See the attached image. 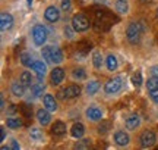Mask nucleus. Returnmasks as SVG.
Listing matches in <instances>:
<instances>
[{
	"instance_id": "nucleus-1",
	"label": "nucleus",
	"mask_w": 158,
	"mask_h": 150,
	"mask_svg": "<svg viewBox=\"0 0 158 150\" xmlns=\"http://www.w3.org/2000/svg\"><path fill=\"white\" fill-rule=\"evenodd\" d=\"M95 15V21H94V29L97 33H104L107 31L111 25H114L113 22H117V18L113 16V13L104 11V9H97L94 12Z\"/></svg>"
},
{
	"instance_id": "nucleus-2",
	"label": "nucleus",
	"mask_w": 158,
	"mask_h": 150,
	"mask_svg": "<svg viewBox=\"0 0 158 150\" xmlns=\"http://www.w3.org/2000/svg\"><path fill=\"white\" fill-rule=\"evenodd\" d=\"M142 33H143V29H142V25L138 22H130L127 25V28H126V38L129 41L130 44H139L141 43V38H142Z\"/></svg>"
},
{
	"instance_id": "nucleus-3",
	"label": "nucleus",
	"mask_w": 158,
	"mask_h": 150,
	"mask_svg": "<svg viewBox=\"0 0 158 150\" xmlns=\"http://www.w3.org/2000/svg\"><path fill=\"white\" fill-rule=\"evenodd\" d=\"M72 27H73L78 33H82V31H86V29L91 27V21L88 19L86 15L84 13H78L72 18Z\"/></svg>"
},
{
	"instance_id": "nucleus-4",
	"label": "nucleus",
	"mask_w": 158,
	"mask_h": 150,
	"mask_svg": "<svg viewBox=\"0 0 158 150\" xmlns=\"http://www.w3.org/2000/svg\"><path fill=\"white\" fill-rule=\"evenodd\" d=\"M32 40H34L35 46H43L45 41H47V29H45L44 25L41 24H37L34 28H32Z\"/></svg>"
},
{
	"instance_id": "nucleus-5",
	"label": "nucleus",
	"mask_w": 158,
	"mask_h": 150,
	"mask_svg": "<svg viewBox=\"0 0 158 150\" xmlns=\"http://www.w3.org/2000/svg\"><path fill=\"white\" fill-rule=\"evenodd\" d=\"M81 91L82 88L76 84H72V86H68L66 88H63L62 91L57 93V97L59 99H75L81 96Z\"/></svg>"
},
{
	"instance_id": "nucleus-6",
	"label": "nucleus",
	"mask_w": 158,
	"mask_h": 150,
	"mask_svg": "<svg viewBox=\"0 0 158 150\" xmlns=\"http://www.w3.org/2000/svg\"><path fill=\"white\" fill-rule=\"evenodd\" d=\"M155 141H157V137H155L154 131H151V130H145V131L139 135V144H141L142 149L152 147V146L155 144Z\"/></svg>"
},
{
	"instance_id": "nucleus-7",
	"label": "nucleus",
	"mask_w": 158,
	"mask_h": 150,
	"mask_svg": "<svg viewBox=\"0 0 158 150\" xmlns=\"http://www.w3.org/2000/svg\"><path fill=\"white\" fill-rule=\"evenodd\" d=\"M122 86H123V80L122 77H114L111 80H108L104 86V91L107 94H116L122 90Z\"/></svg>"
},
{
	"instance_id": "nucleus-8",
	"label": "nucleus",
	"mask_w": 158,
	"mask_h": 150,
	"mask_svg": "<svg viewBox=\"0 0 158 150\" xmlns=\"http://www.w3.org/2000/svg\"><path fill=\"white\" fill-rule=\"evenodd\" d=\"M44 18L48 21V22H57L60 19V11L57 6H48L44 12Z\"/></svg>"
},
{
	"instance_id": "nucleus-9",
	"label": "nucleus",
	"mask_w": 158,
	"mask_h": 150,
	"mask_svg": "<svg viewBox=\"0 0 158 150\" xmlns=\"http://www.w3.org/2000/svg\"><path fill=\"white\" fill-rule=\"evenodd\" d=\"M85 115H86V118L89 119V121H100L102 118V110L98 108V106H95V104H92V106H89L88 109L85 110Z\"/></svg>"
},
{
	"instance_id": "nucleus-10",
	"label": "nucleus",
	"mask_w": 158,
	"mask_h": 150,
	"mask_svg": "<svg viewBox=\"0 0 158 150\" xmlns=\"http://www.w3.org/2000/svg\"><path fill=\"white\" fill-rule=\"evenodd\" d=\"M13 27V16L7 12H2L0 15V28L2 31H9Z\"/></svg>"
},
{
	"instance_id": "nucleus-11",
	"label": "nucleus",
	"mask_w": 158,
	"mask_h": 150,
	"mask_svg": "<svg viewBox=\"0 0 158 150\" xmlns=\"http://www.w3.org/2000/svg\"><path fill=\"white\" fill-rule=\"evenodd\" d=\"M32 71H35V74L38 77V80L41 81L44 78V75L47 74V62H43V60H35L32 64Z\"/></svg>"
},
{
	"instance_id": "nucleus-12",
	"label": "nucleus",
	"mask_w": 158,
	"mask_h": 150,
	"mask_svg": "<svg viewBox=\"0 0 158 150\" xmlns=\"http://www.w3.org/2000/svg\"><path fill=\"white\" fill-rule=\"evenodd\" d=\"M114 141H116V144L117 146L124 147V146L129 144L130 137H129V134L127 133H124V131H122V130H118V131L114 133Z\"/></svg>"
},
{
	"instance_id": "nucleus-13",
	"label": "nucleus",
	"mask_w": 158,
	"mask_h": 150,
	"mask_svg": "<svg viewBox=\"0 0 158 150\" xmlns=\"http://www.w3.org/2000/svg\"><path fill=\"white\" fill-rule=\"evenodd\" d=\"M64 80V71L62 68H54L50 74V81L53 86H59L62 81Z\"/></svg>"
},
{
	"instance_id": "nucleus-14",
	"label": "nucleus",
	"mask_w": 158,
	"mask_h": 150,
	"mask_svg": "<svg viewBox=\"0 0 158 150\" xmlns=\"http://www.w3.org/2000/svg\"><path fill=\"white\" fill-rule=\"evenodd\" d=\"M43 103H44L45 109L50 110V112H56V110L59 109L56 99H54V96H51V94H44V97H43Z\"/></svg>"
},
{
	"instance_id": "nucleus-15",
	"label": "nucleus",
	"mask_w": 158,
	"mask_h": 150,
	"mask_svg": "<svg viewBox=\"0 0 158 150\" xmlns=\"http://www.w3.org/2000/svg\"><path fill=\"white\" fill-rule=\"evenodd\" d=\"M37 121L43 125V127H45V125H48L51 121V115H50V110H47L44 108V109H40L37 110Z\"/></svg>"
},
{
	"instance_id": "nucleus-16",
	"label": "nucleus",
	"mask_w": 158,
	"mask_h": 150,
	"mask_svg": "<svg viewBox=\"0 0 158 150\" xmlns=\"http://www.w3.org/2000/svg\"><path fill=\"white\" fill-rule=\"evenodd\" d=\"M124 125H126L127 130H136V128L141 125V118H139V115L133 113V115L127 116L126 121H124Z\"/></svg>"
},
{
	"instance_id": "nucleus-17",
	"label": "nucleus",
	"mask_w": 158,
	"mask_h": 150,
	"mask_svg": "<svg viewBox=\"0 0 158 150\" xmlns=\"http://www.w3.org/2000/svg\"><path fill=\"white\" fill-rule=\"evenodd\" d=\"M66 133V124L62 121H56L53 125H51V134L56 135V137H60Z\"/></svg>"
},
{
	"instance_id": "nucleus-18",
	"label": "nucleus",
	"mask_w": 158,
	"mask_h": 150,
	"mask_svg": "<svg viewBox=\"0 0 158 150\" xmlns=\"http://www.w3.org/2000/svg\"><path fill=\"white\" fill-rule=\"evenodd\" d=\"M85 134V127L81 124V122H76L73 124V127L70 130V135L73 137V139H82Z\"/></svg>"
},
{
	"instance_id": "nucleus-19",
	"label": "nucleus",
	"mask_w": 158,
	"mask_h": 150,
	"mask_svg": "<svg viewBox=\"0 0 158 150\" xmlns=\"http://www.w3.org/2000/svg\"><path fill=\"white\" fill-rule=\"evenodd\" d=\"M51 59H53V64H56V65L63 62V52L60 47L51 46Z\"/></svg>"
},
{
	"instance_id": "nucleus-20",
	"label": "nucleus",
	"mask_w": 158,
	"mask_h": 150,
	"mask_svg": "<svg viewBox=\"0 0 158 150\" xmlns=\"http://www.w3.org/2000/svg\"><path fill=\"white\" fill-rule=\"evenodd\" d=\"M29 137H31V140L35 141V143H41V141L44 140V133H43V130H40V128H37V127H32L29 130Z\"/></svg>"
},
{
	"instance_id": "nucleus-21",
	"label": "nucleus",
	"mask_w": 158,
	"mask_h": 150,
	"mask_svg": "<svg viewBox=\"0 0 158 150\" xmlns=\"http://www.w3.org/2000/svg\"><path fill=\"white\" fill-rule=\"evenodd\" d=\"M10 90H12V94L16 96V97H22L23 94H25V86H23L21 81H19V82H13L10 87Z\"/></svg>"
},
{
	"instance_id": "nucleus-22",
	"label": "nucleus",
	"mask_w": 158,
	"mask_h": 150,
	"mask_svg": "<svg viewBox=\"0 0 158 150\" xmlns=\"http://www.w3.org/2000/svg\"><path fill=\"white\" fill-rule=\"evenodd\" d=\"M114 7H116L117 13H120V15H126V13H127V11H129V5H127V0H116V3H114Z\"/></svg>"
},
{
	"instance_id": "nucleus-23",
	"label": "nucleus",
	"mask_w": 158,
	"mask_h": 150,
	"mask_svg": "<svg viewBox=\"0 0 158 150\" xmlns=\"http://www.w3.org/2000/svg\"><path fill=\"white\" fill-rule=\"evenodd\" d=\"M6 125H7V128H10V130H18V128L22 127V119L18 118V116H12V118H9L6 121Z\"/></svg>"
},
{
	"instance_id": "nucleus-24",
	"label": "nucleus",
	"mask_w": 158,
	"mask_h": 150,
	"mask_svg": "<svg viewBox=\"0 0 158 150\" xmlns=\"http://www.w3.org/2000/svg\"><path fill=\"white\" fill-rule=\"evenodd\" d=\"M106 65H107V69L108 71H116L118 66V62H117V58L114 55H108L107 59H106Z\"/></svg>"
},
{
	"instance_id": "nucleus-25",
	"label": "nucleus",
	"mask_w": 158,
	"mask_h": 150,
	"mask_svg": "<svg viewBox=\"0 0 158 150\" xmlns=\"http://www.w3.org/2000/svg\"><path fill=\"white\" fill-rule=\"evenodd\" d=\"M44 90H45V87H44V84H41V82H35V84L31 86V93H32L34 97H41Z\"/></svg>"
},
{
	"instance_id": "nucleus-26",
	"label": "nucleus",
	"mask_w": 158,
	"mask_h": 150,
	"mask_svg": "<svg viewBox=\"0 0 158 150\" xmlns=\"http://www.w3.org/2000/svg\"><path fill=\"white\" fill-rule=\"evenodd\" d=\"M92 65H94V68H95V69H101V65H102L101 52L94 50V53H92Z\"/></svg>"
},
{
	"instance_id": "nucleus-27",
	"label": "nucleus",
	"mask_w": 158,
	"mask_h": 150,
	"mask_svg": "<svg viewBox=\"0 0 158 150\" xmlns=\"http://www.w3.org/2000/svg\"><path fill=\"white\" fill-rule=\"evenodd\" d=\"M72 77H73V80H78V81H84L86 78V71L84 68H75L72 71Z\"/></svg>"
},
{
	"instance_id": "nucleus-28",
	"label": "nucleus",
	"mask_w": 158,
	"mask_h": 150,
	"mask_svg": "<svg viewBox=\"0 0 158 150\" xmlns=\"http://www.w3.org/2000/svg\"><path fill=\"white\" fill-rule=\"evenodd\" d=\"M21 82H22L25 87H31L34 82H32V75L29 74L28 71H23L21 74Z\"/></svg>"
},
{
	"instance_id": "nucleus-29",
	"label": "nucleus",
	"mask_w": 158,
	"mask_h": 150,
	"mask_svg": "<svg viewBox=\"0 0 158 150\" xmlns=\"http://www.w3.org/2000/svg\"><path fill=\"white\" fill-rule=\"evenodd\" d=\"M111 121H102L100 125H98V134H101V135H104V134H107L110 130H111Z\"/></svg>"
},
{
	"instance_id": "nucleus-30",
	"label": "nucleus",
	"mask_w": 158,
	"mask_h": 150,
	"mask_svg": "<svg viewBox=\"0 0 158 150\" xmlns=\"http://www.w3.org/2000/svg\"><path fill=\"white\" fill-rule=\"evenodd\" d=\"M98 88H100V84H98V81H89L88 84H86V93L89 94V96H94L97 91H98Z\"/></svg>"
},
{
	"instance_id": "nucleus-31",
	"label": "nucleus",
	"mask_w": 158,
	"mask_h": 150,
	"mask_svg": "<svg viewBox=\"0 0 158 150\" xmlns=\"http://www.w3.org/2000/svg\"><path fill=\"white\" fill-rule=\"evenodd\" d=\"M34 62H35L34 58H32L29 53H22V55H21V64H22L23 66H32Z\"/></svg>"
},
{
	"instance_id": "nucleus-32",
	"label": "nucleus",
	"mask_w": 158,
	"mask_h": 150,
	"mask_svg": "<svg viewBox=\"0 0 158 150\" xmlns=\"http://www.w3.org/2000/svg\"><path fill=\"white\" fill-rule=\"evenodd\" d=\"M19 109H21V112H22L23 118H27V119H31V118H32V108H31V106L23 103V104L19 106Z\"/></svg>"
},
{
	"instance_id": "nucleus-33",
	"label": "nucleus",
	"mask_w": 158,
	"mask_h": 150,
	"mask_svg": "<svg viewBox=\"0 0 158 150\" xmlns=\"http://www.w3.org/2000/svg\"><path fill=\"white\" fill-rule=\"evenodd\" d=\"M41 55H43V59H44L47 64H53V59H51V46L43 47Z\"/></svg>"
},
{
	"instance_id": "nucleus-34",
	"label": "nucleus",
	"mask_w": 158,
	"mask_h": 150,
	"mask_svg": "<svg viewBox=\"0 0 158 150\" xmlns=\"http://www.w3.org/2000/svg\"><path fill=\"white\" fill-rule=\"evenodd\" d=\"M147 88H148V91H152V90L158 88V77H151V78H148Z\"/></svg>"
},
{
	"instance_id": "nucleus-35",
	"label": "nucleus",
	"mask_w": 158,
	"mask_h": 150,
	"mask_svg": "<svg viewBox=\"0 0 158 150\" xmlns=\"http://www.w3.org/2000/svg\"><path fill=\"white\" fill-rule=\"evenodd\" d=\"M73 147H75V149H89V147H91V140L89 139L81 140V141H78Z\"/></svg>"
},
{
	"instance_id": "nucleus-36",
	"label": "nucleus",
	"mask_w": 158,
	"mask_h": 150,
	"mask_svg": "<svg viewBox=\"0 0 158 150\" xmlns=\"http://www.w3.org/2000/svg\"><path fill=\"white\" fill-rule=\"evenodd\" d=\"M132 82H133V86H136V87H141L142 86L143 80H142V74L139 72V71L132 75Z\"/></svg>"
},
{
	"instance_id": "nucleus-37",
	"label": "nucleus",
	"mask_w": 158,
	"mask_h": 150,
	"mask_svg": "<svg viewBox=\"0 0 158 150\" xmlns=\"http://www.w3.org/2000/svg\"><path fill=\"white\" fill-rule=\"evenodd\" d=\"M75 31L76 29L73 28V27H64V29H63V33H64V37L68 38V40H73L75 38Z\"/></svg>"
},
{
	"instance_id": "nucleus-38",
	"label": "nucleus",
	"mask_w": 158,
	"mask_h": 150,
	"mask_svg": "<svg viewBox=\"0 0 158 150\" xmlns=\"http://www.w3.org/2000/svg\"><path fill=\"white\" fill-rule=\"evenodd\" d=\"M149 97H151V100H152L154 103H158V88L149 91Z\"/></svg>"
},
{
	"instance_id": "nucleus-39",
	"label": "nucleus",
	"mask_w": 158,
	"mask_h": 150,
	"mask_svg": "<svg viewBox=\"0 0 158 150\" xmlns=\"http://www.w3.org/2000/svg\"><path fill=\"white\" fill-rule=\"evenodd\" d=\"M70 7H72V3H70V0H62V9L63 11H70Z\"/></svg>"
},
{
	"instance_id": "nucleus-40",
	"label": "nucleus",
	"mask_w": 158,
	"mask_h": 150,
	"mask_svg": "<svg viewBox=\"0 0 158 150\" xmlns=\"http://www.w3.org/2000/svg\"><path fill=\"white\" fill-rule=\"evenodd\" d=\"M149 72H151V77H158V65H154V66H151Z\"/></svg>"
},
{
	"instance_id": "nucleus-41",
	"label": "nucleus",
	"mask_w": 158,
	"mask_h": 150,
	"mask_svg": "<svg viewBox=\"0 0 158 150\" xmlns=\"http://www.w3.org/2000/svg\"><path fill=\"white\" fill-rule=\"evenodd\" d=\"M19 147H21V146L18 144V141H16V140H12V149L19 150Z\"/></svg>"
},
{
	"instance_id": "nucleus-42",
	"label": "nucleus",
	"mask_w": 158,
	"mask_h": 150,
	"mask_svg": "<svg viewBox=\"0 0 158 150\" xmlns=\"http://www.w3.org/2000/svg\"><path fill=\"white\" fill-rule=\"evenodd\" d=\"M5 137H6V133H5V128H2V141L5 140Z\"/></svg>"
}]
</instances>
